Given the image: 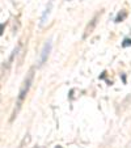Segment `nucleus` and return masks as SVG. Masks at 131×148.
<instances>
[{
  "label": "nucleus",
  "mask_w": 131,
  "mask_h": 148,
  "mask_svg": "<svg viewBox=\"0 0 131 148\" xmlns=\"http://www.w3.org/2000/svg\"><path fill=\"white\" fill-rule=\"evenodd\" d=\"M122 46H123V47H128V46H131V39L130 38H126L125 41H123Z\"/></svg>",
  "instance_id": "5"
},
{
  "label": "nucleus",
  "mask_w": 131,
  "mask_h": 148,
  "mask_svg": "<svg viewBox=\"0 0 131 148\" xmlns=\"http://www.w3.org/2000/svg\"><path fill=\"white\" fill-rule=\"evenodd\" d=\"M50 51H51V41H47V42L45 43V46H43V49H42L41 58H39V66H42L46 60H47Z\"/></svg>",
  "instance_id": "2"
},
{
  "label": "nucleus",
  "mask_w": 131,
  "mask_h": 148,
  "mask_svg": "<svg viewBox=\"0 0 131 148\" xmlns=\"http://www.w3.org/2000/svg\"><path fill=\"white\" fill-rule=\"evenodd\" d=\"M51 7H53V0H50V1H49V5L46 7L45 12H43V14H42V17H41V23H39V25H41V26H43V25L46 24V18H47L49 13H50V11H51Z\"/></svg>",
  "instance_id": "3"
},
{
  "label": "nucleus",
  "mask_w": 131,
  "mask_h": 148,
  "mask_svg": "<svg viewBox=\"0 0 131 148\" xmlns=\"http://www.w3.org/2000/svg\"><path fill=\"white\" fill-rule=\"evenodd\" d=\"M33 77H34V68H32V70L28 72L26 77L24 79V83H23V85H21V88H20L19 97H17V102H16V109H14V112H13V117H12V119L16 117V114L19 113V110L21 109V106H23L24 100H25L26 95H28L29 89H30V85H32V81H33Z\"/></svg>",
  "instance_id": "1"
},
{
  "label": "nucleus",
  "mask_w": 131,
  "mask_h": 148,
  "mask_svg": "<svg viewBox=\"0 0 131 148\" xmlns=\"http://www.w3.org/2000/svg\"><path fill=\"white\" fill-rule=\"evenodd\" d=\"M96 23H97V16H96L95 18L92 20V23H91V25L86 26V29H85V34H84V38H85V37H88V34L92 33V30L95 29V26H96Z\"/></svg>",
  "instance_id": "4"
},
{
  "label": "nucleus",
  "mask_w": 131,
  "mask_h": 148,
  "mask_svg": "<svg viewBox=\"0 0 131 148\" xmlns=\"http://www.w3.org/2000/svg\"><path fill=\"white\" fill-rule=\"evenodd\" d=\"M56 148H63V147H60V145H58V147H56Z\"/></svg>",
  "instance_id": "6"
}]
</instances>
